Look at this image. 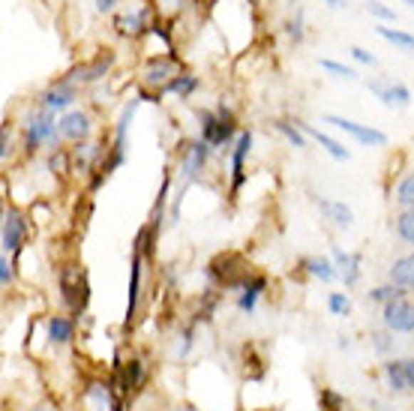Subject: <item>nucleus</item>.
I'll return each instance as SVG.
<instances>
[{
	"label": "nucleus",
	"mask_w": 414,
	"mask_h": 411,
	"mask_svg": "<svg viewBox=\"0 0 414 411\" xmlns=\"http://www.w3.org/2000/svg\"><path fill=\"white\" fill-rule=\"evenodd\" d=\"M177 76V66H175V61H168V57H156V61L148 66V76H145V81L148 84H153V87H165L171 78Z\"/></svg>",
	"instance_id": "9d476101"
},
{
	"label": "nucleus",
	"mask_w": 414,
	"mask_h": 411,
	"mask_svg": "<svg viewBox=\"0 0 414 411\" xmlns=\"http://www.w3.org/2000/svg\"><path fill=\"white\" fill-rule=\"evenodd\" d=\"M289 34H291V36H294L297 42L304 39V21H301V12H297V19H294V21L289 24Z\"/></svg>",
	"instance_id": "c9c22d12"
},
{
	"label": "nucleus",
	"mask_w": 414,
	"mask_h": 411,
	"mask_svg": "<svg viewBox=\"0 0 414 411\" xmlns=\"http://www.w3.org/2000/svg\"><path fill=\"white\" fill-rule=\"evenodd\" d=\"M405 298V288H399V285H381V288H376V291H369V300H376V303H393V300H403Z\"/></svg>",
	"instance_id": "b1692460"
},
{
	"label": "nucleus",
	"mask_w": 414,
	"mask_h": 411,
	"mask_svg": "<svg viewBox=\"0 0 414 411\" xmlns=\"http://www.w3.org/2000/svg\"><path fill=\"white\" fill-rule=\"evenodd\" d=\"M9 280H12V264H9V255L4 253L0 255V283L9 285Z\"/></svg>",
	"instance_id": "72a5a7b5"
},
{
	"label": "nucleus",
	"mask_w": 414,
	"mask_h": 411,
	"mask_svg": "<svg viewBox=\"0 0 414 411\" xmlns=\"http://www.w3.org/2000/svg\"><path fill=\"white\" fill-rule=\"evenodd\" d=\"M123 381H126V390H135V387L141 385V363H138V360H133L130 366H126Z\"/></svg>",
	"instance_id": "7c9ffc66"
},
{
	"label": "nucleus",
	"mask_w": 414,
	"mask_h": 411,
	"mask_svg": "<svg viewBox=\"0 0 414 411\" xmlns=\"http://www.w3.org/2000/svg\"><path fill=\"white\" fill-rule=\"evenodd\" d=\"M321 69H327V72H333L336 78H358V72H354L351 66H346V64H339V61H331V57H324L321 61Z\"/></svg>",
	"instance_id": "bb28decb"
},
{
	"label": "nucleus",
	"mask_w": 414,
	"mask_h": 411,
	"mask_svg": "<svg viewBox=\"0 0 414 411\" xmlns=\"http://www.w3.org/2000/svg\"><path fill=\"white\" fill-rule=\"evenodd\" d=\"M327 306H331L333 315H348V313H351V300H348L346 295H339V291L327 298Z\"/></svg>",
	"instance_id": "c756f323"
},
{
	"label": "nucleus",
	"mask_w": 414,
	"mask_h": 411,
	"mask_svg": "<svg viewBox=\"0 0 414 411\" xmlns=\"http://www.w3.org/2000/svg\"><path fill=\"white\" fill-rule=\"evenodd\" d=\"M373 345H376V351H381V355L393 348V342H390V336H388V333H376V336H373Z\"/></svg>",
	"instance_id": "f704fd0d"
},
{
	"label": "nucleus",
	"mask_w": 414,
	"mask_h": 411,
	"mask_svg": "<svg viewBox=\"0 0 414 411\" xmlns=\"http://www.w3.org/2000/svg\"><path fill=\"white\" fill-rule=\"evenodd\" d=\"M369 91H373L388 108H408V102H411V91L399 81L376 78V81H369Z\"/></svg>",
	"instance_id": "39448f33"
},
{
	"label": "nucleus",
	"mask_w": 414,
	"mask_h": 411,
	"mask_svg": "<svg viewBox=\"0 0 414 411\" xmlns=\"http://www.w3.org/2000/svg\"><path fill=\"white\" fill-rule=\"evenodd\" d=\"M262 288H264V280H255L252 285H247L244 291H240V298H237V306H240V310H244V313H252L255 303H259Z\"/></svg>",
	"instance_id": "5701e85b"
},
{
	"label": "nucleus",
	"mask_w": 414,
	"mask_h": 411,
	"mask_svg": "<svg viewBox=\"0 0 414 411\" xmlns=\"http://www.w3.org/2000/svg\"><path fill=\"white\" fill-rule=\"evenodd\" d=\"M93 4H96V9H99V12H108L114 4H118V0H93Z\"/></svg>",
	"instance_id": "e433bc0d"
},
{
	"label": "nucleus",
	"mask_w": 414,
	"mask_h": 411,
	"mask_svg": "<svg viewBox=\"0 0 414 411\" xmlns=\"http://www.w3.org/2000/svg\"><path fill=\"white\" fill-rule=\"evenodd\" d=\"M210 153V144L202 138V141H195L192 148L187 151V163H183V186H190V181L198 174V168L205 166V159Z\"/></svg>",
	"instance_id": "1a4fd4ad"
},
{
	"label": "nucleus",
	"mask_w": 414,
	"mask_h": 411,
	"mask_svg": "<svg viewBox=\"0 0 414 411\" xmlns=\"http://www.w3.org/2000/svg\"><path fill=\"white\" fill-rule=\"evenodd\" d=\"M403 4H408V6H411V9H414V0H403Z\"/></svg>",
	"instance_id": "58836bf2"
},
{
	"label": "nucleus",
	"mask_w": 414,
	"mask_h": 411,
	"mask_svg": "<svg viewBox=\"0 0 414 411\" xmlns=\"http://www.w3.org/2000/svg\"><path fill=\"white\" fill-rule=\"evenodd\" d=\"M319 208H321V213H324L327 219H331V223H333L336 228H348V225L354 223L351 208H348V204H342V201H321Z\"/></svg>",
	"instance_id": "4468645a"
},
{
	"label": "nucleus",
	"mask_w": 414,
	"mask_h": 411,
	"mask_svg": "<svg viewBox=\"0 0 414 411\" xmlns=\"http://www.w3.org/2000/svg\"><path fill=\"white\" fill-rule=\"evenodd\" d=\"M333 264L342 270V280L346 285H354L361 280V255H346L342 249H333Z\"/></svg>",
	"instance_id": "ddd939ff"
},
{
	"label": "nucleus",
	"mask_w": 414,
	"mask_h": 411,
	"mask_svg": "<svg viewBox=\"0 0 414 411\" xmlns=\"http://www.w3.org/2000/svg\"><path fill=\"white\" fill-rule=\"evenodd\" d=\"M376 34H378L381 39L393 42V46L405 49L408 54H414V36H411V34H405V31H396V27H384V24H378V27H376Z\"/></svg>",
	"instance_id": "6ab92c4d"
},
{
	"label": "nucleus",
	"mask_w": 414,
	"mask_h": 411,
	"mask_svg": "<svg viewBox=\"0 0 414 411\" xmlns=\"http://www.w3.org/2000/svg\"><path fill=\"white\" fill-rule=\"evenodd\" d=\"M24 240V223L19 213L6 210L4 213V253H16Z\"/></svg>",
	"instance_id": "6e6552de"
},
{
	"label": "nucleus",
	"mask_w": 414,
	"mask_h": 411,
	"mask_svg": "<svg viewBox=\"0 0 414 411\" xmlns=\"http://www.w3.org/2000/svg\"><path fill=\"white\" fill-rule=\"evenodd\" d=\"M48 340L57 342V345L69 342V340H73V321L63 318V315H54V318L48 321Z\"/></svg>",
	"instance_id": "a211bd4d"
},
{
	"label": "nucleus",
	"mask_w": 414,
	"mask_h": 411,
	"mask_svg": "<svg viewBox=\"0 0 414 411\" xmlns=\"http://www.w3.org/2000/svg\"><path fill=\"white\" fill-rule=\"evenodd\" d=\"M396 234L403 238L408 246H414V210H405L396 219Z\"/></svg>",
	"instance_id": "a878e982"
},
{
	"label": "nucleus",
	"mask_w": 414,
	"mask_h": 411,
	"mask_svg": "<svg viewBox=\"0 0 414 411\" xmlns=\"http://www.w3.org/2000/svg\"><path fill=\"white\" fill-rule=\"evenodd\" d=\"M138 283H141V258L135 255V261H133V283H130V306H126V325L133 321L135 306H138Z\"/></svg>",
	"instance_id": "4be33fe9"
},
{
	"label": "nucleus",
	"mask_w": 414,
	"mask_h": 411,
	"mask_svg": "<svg viewBox=\"0 0 414 411\" xmlns=\"http://www.w3.org/2000/svg\"><path fill=\"white\" fill-rule=\"evenodd\" d=\"M141 19H145V12H138V16H123V19H118V27H120L123 34H135Z\"/></svg>",
	"instance_id": "2f4dec72"
},
{
	"label": "nucleus",
	"mask_w": 414,
	"mask_h": 411,
	"mask_svg": "<svg viewBox=\"0 0 414 411\" xmlns=\"http://www.w3.org/2000/svg\"><path fill=\"white\" fill-rule=\"evenodd\" d=\"M384 378H388V387L393 393H408L414 390V360H388L384 363Z\"/></svg>",
	"instance_id": "20e7f679"
},
{
	"label": "nucleus",
	"mask_w": 414,
	"mask_h": 411,
	"mask_svg": "<svg viewBox=\"0 0 414 411\" xmlns=\"http://www.w3.org/2000/svg\"><path fill=\"white\" fill-rule=\"evenodd\" d=\"M306 270H309L312 276H319L321 283L336 280V264H333L331 258H309V261H306Z\"/></svg>",
	"instance_id": "aec40b11"
},
{
	"label": "nucleus",
	"mask_w": 414,
	"mask_h": 411,
	"mask_svg": "<svg viewBox=\"0 0 414 411\" xmlns=\"http://www.w3.org/2000/svg\"><path fill=\"white\" fill-rule=\"evenodd\" d=\"M198 87V78L195 76H175L165 87H162V93H177V96H190L192 91Z\"/></svg>",
	"instance_id": "412c9836"
},
{
	"label": "nucleus",
	"mask_w": 414,
	"mask_h": 411,
	"mask_svg": "<svg viewBox=\"0 0 414 411\" xmlns=\"http://www.w3.org/2000/svg\"><path fill=\"white\" fill-rule=\"evenodd\" d=\"M84 400H88L90 411H114V400L105 385H90L84 390Z\"/></svg>",
	"instance_id": "f3484780"
},
{
	"label": "nucleus",
	"mask_w": 414,
	"mask_h": 411,
	"mask_svg": "<svg viewBox=\"0 0 414 411\" xmlns=\"http://www.w3.org/2000/svg\"><path fill=\"white\" fill-rule=\"evenodd\" d=\"M90 132V121L84 111H66L61 117V136L69 138V141H81L84 136Z\"/></svg>",
	"instance_id": "0eeeda50"
},
{
	"label": "nucleus",
	"mask_w": 414,
	"mask_h": 411,
	"mask_svg": "<svg viewBox=\"0 0 414 411\" xmlns=\"http://www.w3.org/2000/svg\"><path fill=\"white\" fill-rule=\"evenodd\" d=\"M324 4L331 6V9H342V6H346V4H342V0H324Z\"/></svg>",
	"instance_id": "4c0bfd02"
},
{
	"label": "nucleus",
	"mask_w": 414,
	"mask_h": 411,
	"mask_svg": "<svg viewBox=\"0 0 414 411\" xmlns=\"http://www.w3.org/2000/svg\"><path fill=\"white\" fill-rule=\"evenodd\" d=\"M351 57H354V61H358V64L376 66V54H369V51H366V49H361V46H354V49H351Z\"/></svg>",
	"instance_id": "473e14b6"
},
{
	"label": "nucleus",
	"mask_w": 414,
	"mask_h": 411,
	"mask_svg": "<svg viewBox=\"0 0 414 411\" xmlns=\"http://www.w3.org/2000/svg\"><path fill=\"white\" fill-rule=\"evenodd\" d=\"M324 123H333L336 129L342 132H348V136L354 141H361L366 144V148H384L388 144V136H384L381 129H373V126H363V123H354V121H346V117H336V114H327L324 117Z\"/></svg>",
	"instance_id": "f03ea898"
},
{
	"label": "nucleus",
	"mask_w": 414,
	"mask_h": 411,
	"mask_svg": "<svg viewBox=\"0 0 414 411\" xmlns=\"http://www.w3.org/2000/svg\"><path fill=\"white\" fill-rule=\"evenodd\" d=\"M396 201H399V208L414 210V174H408V178L399 181V186H396Z\"/></svg>",
	"instance_id": "393cba45"
},
{
	"label": "nucleus",
	"mask_w": 414,
	"mask_h": 411,
	"mask_svg": "<svg viewBox=\"0 0 414 411\" xmlns=\"http://www.w3.org/2000/svg\"><path fill=\"white\" fill-rule=\"evenodd\" d=\"M366 12H369V16H376V19H381V21H396V12L390 6H384L381 0H369Z\"/></svg>",
	"instance_id": "c85d7f7f"
},
{
	"label": "nucleus",
	"mask_w": 414,
	"mask_h": 411,
	"mask_svg": "<svg viewBox=\"0 0 414 411\" xmlns=\"http://www.w3.org/2000/svg\"><path fill=\"white\" fill-rule=\"evenodd\" d=\"M276 129L282 132V136L285 138H289L291 144H294V148H306V136H304V132L301 129H297V126H291V123H285V121H279L276 123Z\"/></svg>",
	"instance_id": "cd10ccee"
},
{
	"label": "nucleus",
	"mask_w": 414,
	"mask_h": 411,
	"mask_svg": "<svg viewBox=\"0 0 414 411\" xmlns=\"http://www.w3.org/2000/svg\"><path fill=\"white\" fill-rule=\"evenodd\" d=\"M390 283L399 285V288H414V253L393 261V268H390Z\"/></svg>",
	"instance_id": "f8f14e48"
},
{
	"label": "nucleus",
	"mask_w": 414,
	"mask_h": 411,
	"mask_svg": "<svg viewBox=\"0 0 414 411\" xmlns=\"http://www.w3.org/2000/svg\"><path fill=\"white\" fill-rule=\"evenodd\" d=\"M384 328L390 333H414V303L403 298L384 306Z\"/></svg>",
	"instance_id": "7ed1b4c3"
},
{
	"label": "nucleus",
	"mask_w": 414,
	"mask_h": 411,
	"mask_svg": "<svg viewBox=\"0 0 414 411\" xmlns=\"http://www.w3.org/2000/svg\"><path fill=\"white\" fill-rule=\"evenodd\" d=\"M304 132H306V136H312V138H316V141L321 144V148H324L327 153H331V156L336 159V163H346V159L351 156V153H348L346 148H342V144H339V141H333L331 136H324V132H321V129H312V126H306V123H304Z\"/></svg>",
	"instance_id": "dca6fc26"
},
{
	"label": "nucleus",
	"mask_w": 414,
	"mask_h": 411,
	"mask_svg": "<svg viewBox=\"0 0 414 411\" xmlns=\"http://www.w3.org/2000/svg\"><path fill=\"white\" fill-rule=\"evenodd\" d=\"M73 99H76V91H73V87L61 84V87H54V91L46 93L42 106H46V111H63V108L73 106Z\"/></svg>",
	"instance_id": "2eb2a0df"
},
{
	"label": "nucleus",
	"mask_w": 414,
	"mask_h": 411,
	"mask_svg": "<svg viewBox=\"0 0 414 411\" xmlns=\"http://www.w3.org/2000/svg\"><path fill=\"white\" fill-rule=\"evenodd\" d=\"M252 148V136L249 132H240V138L234 144V156H232V181H234V189L244 183V159Z\"/></svg>",
	"instance_id": "9b49d317"
},
{
	"label": "nucleus",
	"mask_w": 414,
	"mask_h": 411,
	"mask_svg": "<svg viewBox=\"0 0 414 411\" xmlns=\"http://www.w3.org/2000/svg\"><path fill=\"white\" fill-rule=\"evenodd\" d=\"M202 138L217 148V144H228L234 136V123H232V114L225 108H219V114H210V111H202Z\"/></svg>",
	"instance_id": "f257e3e1"
},
{
	"label": "nucleus",
	"mask_w": 414,
	"mask_h": 411,
	"mask_svg": "<svg viewBox=\"0 0 414 411\" xmlns=\"http://www.w3.org/2000/svg\"><path fill=\"white\" fill-rule=\"evenodd\" d=\"M57 132H61V121H54V111H42L36 114L31 126H27V148H39L42 141H54Z\"/></svg>",
	"instance_id": "423d86ee"
}]
</instances>
